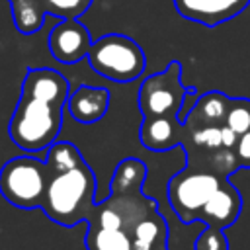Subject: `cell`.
<instances>
[{"instance_id": "cell-1", "label": "cell", "mask_w": 250, "mask_h": 250, "mask_svg": "<svg viewBox=\"0 0 250 250\" xmlns=\"http://www.w3.org/2000/svg\"><path fill=\"white\" fill-rule=\"evenodd\" d=\"M96 205V176L92 168L82 162L51 178L41 209L51 221L62 227H74L82 221H90Z\"/></svg>"}, {"instance_id": "cell-2", "label": "cell", "mask_w": 250, "mask_h": 250, "mask_svg": "<svg viewBox=\"0 0 250 250\" xmlns=\"http://www.w3.org/2000/svg\"><path fill=\"white\" fill-rule=\"evenodd\" d=\"M64 105L33 100L20 94V102L10 119V139L27 154L47 150L59 137L62 127Z\"/></svg>"}, {"instance_id": "cell-3", "label": "cell", "mask_w": 250, "mask_h": 250, "mask_svg": "<svg viewBox=\"0 0 250 250\" xmlns=\"http://www.w3.org/2000/svg\"><path fill=\"white\" fill-rule=\"evenodd\" d=\"M86 59L94 72L113 82H133L146 66L141 45L121 33H109L96 39Z\"/></svg>"}, {"instance_id": "cell-4", "label": "cell", "mask_w": 250, "mask_h": 250, "mask_svg": "<svg viewBox=\"0 0 250 250\" xmlns=\"http://www.w3.org/2000/svg\"><path fill=\"white\" fill-rule=\"evenodd\" d=\"M49 182L51 172L45 160L29 154L14 156L0 168V193L8 203L20 209L41 207Z\"/></svg>"}, {"instance_id": "cell-5", "label": "cell", "mask_w": 250, "mask_h": 250, "mask_svg": "<svg viewBox=\"0 0 250 250\" xmlns=\"http://www.w3.org/2000/svg\"><path fill=\"white\" fill-rule=\"evenodd\" d=\"M191 90L193 88H186L182 84V62L170 61L166 70L143 80L139 88V109L143 117H178L186 96Z\"/></svg>"}, {"instance_id": "cell-6", "label": "cell", "mask_w": 250, "mask_h": 250, "mask_svg": "<svg viewBox=\"0 0 250 250\" xmlns=\"http://www.w3.org/2000/svg\"><path fill=\"white\" fill-rule=\"evenodd\" d=\"M221 182L225 180H221L217 174L191 166L174 174L168 182V201L178 219L186 225L197 221L199 211L217 191Z\"/></svg>"}, {"instance_id": "cell-7", "label": "cell", "mask_w": 250, "mask_h": 250, "mask_svg": "<svg viewBox=\"0 0 250 250\" xmlns=\"http://www.w3.org/2000/svg\"><path fill=\"white\" fill-rule=\"evenodd\" d=\"M94 39L86 25L78 18H64L55 23L49 33V51L55 61L62 64H74L88 57Z\"/></svg>"}, {"instance_id": "cell-8", "label": "cell", "mask_w": 250, "mask_h": 250, "mask_svg": "<svg viewBox=\"0 0 250 250\" xmlns=\"http://www.w3.org/2000/svg\"><path fill=\"white\" fill-rule=\"evenodd\" d=\"M176 12L186 20L215 27L246 10L250 0H174Z\"/></svg>"}, {"instance_id": "cell-9", "label": "cell", "mask_w": 250, "mask_h": 250, "mask_svg": "<svg viewBox=\"0 0 250 250\" xmlns=\"http://www.w3.org/2000/svg\"><path fill=\"white\" fill-rule=\"evenodd\" d=\"M242 209V197L238 189L229 182H221L217 191L209 197V201L203 205V209L197 215V221L205 223L207 227H217V229H229L240 215Z\"/></svg>"}, {"instance_id": "cell-10", "label": "cell", "mask_w": 250, "mask_h": 250, "mask_svg": "<svg viewBox=\"0 0 250 250\" xmlns=\"http://www.w3.org/2000/svg\"><path fill=\"white\" fill-rule=\"evenodd\" d=\"M21 96L66 107L68 82L53 68H29L21 82Z\"/></svg>"}, {"instance_id": "cell-11", "label": "cell", "mask_w": 250, "mask_h": 250, "mask_svg": "<svg viewBox=\"0 0 250 250\" xmlns=\"http://www.w3.org/2000/svg\"><path fill=\"white\" fill-rule=\"evenodd\" d=\"M184 125L178 121V117H166V115H154L145 117L139 129V139L143 146L154 152L172 150L174 146L182 145Z\"/></svg>"}, {"instance_id": "cell-12", "label": "cell", "mask_w": 250, "mask_h": 250, "mask_svg": "<svg viewBox=\"0 0 250 250\" xmlns=\"http://www.w3.org/2000/svg\"><path fill=\"white\" fill-rule=\"evenodd\" d=\"M109 107V90L98 86H78L68 94L66 109L74 121L90 125L100 121Z\"/></svg>"}, {"instance_id": "cell-13", "label": "cell", "mask_w": 250, "mask_h": 250, "mask_svg": "<svg viewBox=\"0 0 250 250\" xmlns=\"http://www.w3.org/2000/svg\"><path fill=\"white\" fill-rule=\"evenodd\" d=\"M229 105H230V98L225 96L223 92H207L193 102L182 125L188 129L223 127L227 121Z\"/></svg>"}, {"instance_id": "cell-14", "label": "cell", "mask_w": 250, "mask_h": 250, "mask_svg": "<svg viewBox=\"0 0 250 250\" xmlns=\"http://www.w3.org/2000/svg\"><path fill=\"white\" fill-rule=\"evenodd\" d=\"M146 178V166L139 158H123L111 176L109 182V193L121 195V193H139L143 188V182Z\"/></svg>"}, {"instance_id": "cell-15", "label": "cell", "mask_w": 250, "mask_h": 250, "mask_svg": "<svg viewBox=\"0 0 250 250\" xmlns=\"http://www.w3.org/2000/svg\"><path fill=\"white\" fill-rule=\"evenodd\" d=\"M84 244L88 250H133V238L125 229L88 227Z\"/></svg>"}, {"instance_id": "cell-16", "label": "cell", "mask_w": 250, "mask_h": 250, "mask_svg": "<svg viewBox=\"0 0 250 250\" xmlns=\"http://www.w3.org/2000/svg\"><path fill=\"white\" fill-rule=\"evenodd\" d=\"M12 4V18L20 33H35L47 16L43 0H8Z\"/></svg>"}, {"instance_id": "cell-17", "label": "cell", "mask_w": 250, "mask_h": 250, "mask_svg": "<svg viewBox=\"0 0 250 250\" xmlns=\"http://www.w3.org/2000/svg\"><path fill=\"white\" fill-rule=\"evenodd\" d=\"M84 162L80 150L72 145V143H66V141H55L49 148H47V156H45V164L51 172V178L57 176V174H62V172H68L76 166H80Z\"/></svg>"}, {"instance_id": "cell-18", "label": "cell", "mask_w": 250, "mask_h": 250, "mask_svg": "<svg viewBox=\"0 0 250 250\" xmlns=\"http://www.w3.org/2000/svg\"><path fill=\"white\" fill-rule=\"evenodd\" d=\"M131 238H133V244L135 246H148V248H154L160 240L168 238V225H166V219L154 211L150 213L148 217H145L131 232Z\"/></svg>"}, {"instance_id": "cell-19", "label": "cell", "mask_w": 250, "mask_h": 250, "mask_svg": "<svg viewBox=\"0 0 250 250\" xmlns=\"http://www.w3.org/2000/svg\"><path fill=\"white\" fill-rule=\"evenodd\" d=\"M225 125L230 127L238 135L250 129V100L248 98H230Z\"/></svg>"}, {"instance_id": "cell-20", "label": "cell", "mask_w": 250, "mask_h": 250, "mask_svg": "<svg viewBox=\"0 0 250 250\" xmlns=\"http://www.w3.org/2000/svg\"><path fill=\"white\" fill-rule=\"evenodd\" d=\"M92 0H43L47 14L57 16L59 20L64 18H78L88 10Z\"/></svg>"}, {"instance_id": "cell-21", "label": "cell", "mask_w": 250, "mask_h": 250, "mask_svg": "<svg viewBox=\"0 0 250 250\" xmlns=\"http://www.w3.org/2000/svg\"><path fill=\"white\" fill-rule=\"evenodd\" d=\"M193 250H229V238L223 229L205 225L193 242Z\"/></svg>"}, {"instance_id": "cell-22", "label": "cell", "mask_w": 250, "mask_h": 250, "mask_svg": "<svg viewBox=\"0 0 250 250\" xmlns=\"http://www.w3.org/2000/svg\"><path fill=\"white\" fill-rule=\"evenodd\" d=\"M234 154L240 164V168H250V129L242 135H238V141L234 145Z\"/></svg>"}]
</instances>
